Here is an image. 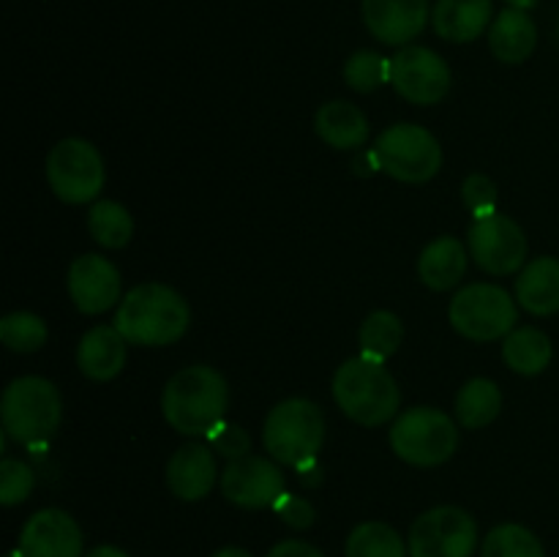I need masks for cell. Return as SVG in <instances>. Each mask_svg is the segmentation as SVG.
<instances>
[{
    "mask_svg": "<svg viewBox=\"0 0 559 557\" xmlns=\"http://www.w3.org/2000/svg\"><path fill=\"white\" fill-rule=\"evenodd\" d=\"M189 300L162 282H142L123 295L115 328L134 347H167L189 331Z\"/></svg>",
    "mask_w": 559,
    "mask_h": 557,
    "instance_id": "obj_1",
    "label": "cell"
},
{
    "mask_svg": "<svg viewBox=\"0 0 559 557\" xmlns=\"http://www.w3.org/2000/svg\"><path fill=\"white\" fill-rule=\"evenodd\" d=\"M229 407V386L213 366H183L167 380L162 391L164 420L178 435L207 437L224 420Z\"/></svg>",
    "mask_w": 559,
    "mask_h": 557,
    "instance_id": "obj_2",
    "label": "cell"
},
{
    "mask_svg": "<svg viewBox=\"0 0 559 557\" xmlns=\"http://www.w3.org/2000/svg\"><path fill=\"white\" fill-rule=\"evenodd\" d=\"M333 399L349 420L374 429L396 418L402 391L385 364L355 355L344 360L333 375Z\"/></svg>",
    "mask_w": 559,
    "mask_h": 557,
    "instance_id": "obj_3",
    "label": "cell"
},
{
    "mask_svg": "<svg viewBox=\"0 0 559 557\" xmlns=\"http://www.w3.org/2000/svg\"><path fill=\"white\" fill-rule=\"evenodd\" d=\"M325 413L311 399L293 396L278 402L267 413L262 426V442L271 459L293 470H306L317 464L325 446Z\"/></svg>",
    "mask_w": 559,
    "mask_h": 557,
    "instance_id": "obj_4",
    "label": "cell"
},
{
    "mask_svg": "<svg viewBox=\"0 0 559 557\" xmlns=\"http://www.w3.org/2000/svg\"><path fill=\"white\" fill-rule=\"evenodd\" d=\"M0 420L5 435L22 446L47 442L58 435L63 420V396L47 377H16L0 399Z\"/></svg>",
    "mask_w": 559,
    "mask_h": 557,
    "instance_id": "obj_5",
    "label": "cell"
},
{
    "mask_svg": "<svg viewBox=\"0 0 559 557\" xmlns=\"http://www.w3.org/2000/svg\"><path fill=\"white\" fill-rule=\"evenodd\" d=\"M393 453L413 467H440L459 451V426L437 407H409L393 418Z\"/></svg>",
    "mask_w": 559,
    "mask_h": 557,
    "instance_id": "obj_6",
    "label": "cell"
},
{
    "mask_svg": "<svg viewBox=\"0 0 559 557\" xmlns=\"http://www.w3.org/2000/svg\"><path fill=\"white\" fill-rule=\"evenodd\" d=\"M448 320L453 331L469 342H497L516 328L519 304L500 284L475 282L453 295Z\"/></svg>",
    "mask_w": 559,
    "mask_h": 557,
    "instance_id": "obj_7",
    "label": "cell"
},
{
    "mask_svg": "<svg viewBox=\"0 0 559 557\" xmlns=\"http://www.w3.org/2000/svg\"><path fill=\"white\" fill-rule=\"evenodd\" d=\"M47 180L66 205H87L96 202L107 183V167L93 142L80 137H66L49 151Z\"/></svg>",
    "mask_w": 559,
    "mask_h": 557,
    "instance_id": "obj_8",
    "label": "cell"
},
{
    "mask_svg": "<svg viewBox=\"0 0 559 557\" xmlns=\"http://www.w3.org/2000/svg\"><path fill=\"white\" fill-rule=\"evenodd\" d=\"M377 162L385 175L402 183H429L442 169V147L429 129L415 123L388 126L377 137Z\"/></svg>",
    "mask_w": 559,
    "mask_h": 557,
    "instance_id": "obj_9",
    "label": "cell"
},
{
    "mask_svg": "<svg viewBox=\"0 0 559 557\" xmlns=\"http://www.w3.org/2000/svg\"><path fill=\"white\" fill-rule=\"evenodd\" d=\"M409 557H473L478 524L459 506H437L420 513L407 535Z\"/></svg>",
    "mask_w": 559,
    "mask_h": 557,
    "instance_id": "obj_10",
    "label": "cell"
},
{
    "mask_svg": "<svg viewBox=\"0 0 559 557\" xmlns=\"http://www.w3.org/2000/svg\"><path fill=\"white\" fill-rule=\"evenodd\" d=\"M467 249L475 265L489 276H511L527 265V235L506 213L475 218L467 233Z\"/></svg>",
    "mask_w": 559,
    "mask_h": 557,
    "instance_id": "obj_11",
    "label": "cell"
},
{
    "mask_svg": "<svg viewBox=\"0 0 559 557\" xmlns=\"http://www.w3.org/2000/svg\"><path fill=\"white\" fill-rule=\"evenodd\" d=\"M451 66L435 49L407 44L391 58V85L402 98L418 107L440 104L451 91Z\"/></svg>",
    "mask_w": 559,
    "mask_h": 557,
    "instance_id": "obj_12",
    "label": "cell"
},
{
    "mask_svg": "<svg viewBox=\"0 0 559 557\" xmlns=\"http://www.w3.org/2000/svg\"><path fill=\"white\" fill-rule=\"evenodd\" d=\"M218 486H222L224 500L238 508H246V511L273 508L287 495L284 491V473L276 459L254 457V453L233 459L222 470Z\"/></svg>",
    "mask_w": 559,
    "mask_h": 557,
    "instance_id": "obj_13",
    "label": "cell"
},
{
    "mask_svg": "<svg viewBox=\"0 0 559 557\" xmlns=\"http://www.w3.org/2000/svg\"><path fill=\"white\" fill-rule=\"evenodd\" d=\"M66 287H69L71 300L82 315H104L120 304V293H123V278L120 271L102 254H80L69 265V276H66Z\"/></svg>",
    "mask_w": 559,
    "mask_h": 557,
    "instance_id": "obj_14",
    "label": "cell"
},
{
    "mask_svg": "<svg viewBox=\"0 0 559 557\" xmlns=\"http://www.w3.org/2000/svg\"><path fill=\"white\" fill-rule=\"evenodd\" d=\"M20 557H85L82 530L63 508H41L20 533Z\"/></svg>",
    "mask_w": 559,
    "mask_h": 557,
    "instance_id": "obj_15",
    "label": "cell"
},
{
    "mask_svg": "<svg viewBox=\"0 0 559 557\" xmlns=\"http://www.w3.org/2000/svg\"><path fill=\"white\" fill-rule=\"evenodd\" d=\"M364 22L377 42L407 47L431 20L429 0H364Z\"/></svg>",
    "mask_w": 559,
    "mask_h": 557,
    "instance_id": "obj_16",
    "label": "cell"
},
{
    "mask_svg": "<svg viewBox=\"0 0 559 557\" xmlns=\"http://www.w3.org/2000/svg\"><path fill=\"white\" fill-rule=\"evenodd\" d=\"M218 475L216 451L207 442L180 446L167 462V486L178 500L197 502L207 497L216 486Z\"/></svg>",
    "mask_w": 559,
    "mask_h": 557,
    "instance_id": "obj_17",
    "label": "cell"
},
{
    "mask_svg": "<svg viewBox=\"0 0 559 557\" xmlns=\"http://www.w3.org/2000/svg\"><path fill=\"white\" fill-rule=\"evenodd\" d=\"M129 342L115 325H93L76 347V366L93 382H109L123 371Z\"/></svg>",
    "mask_w": 559,
    "mask_h": 557,
    "instance_id": "obj_18",
    "label": "cell"
},
{
    "mask_svg": "<svg viewBox=\"0 0 559 557\" xmlns=\"http://www.w3.org/2000/svg\"><path fill=\"white\" fill-rule=\"evenodd\" d=\"M491 0H437L431 5V27L451 44H469L491 27Z\"/></svg>",
    "mask_w": 559,
    "mask_h": 557,
    "instance_id": "obj_19",
    "label": "cell"
},
{
    "mask_svg": "<svg viewBox=\"0 0 559 557\" xmlns=\"http://www.w3.org/2000/svg\"><path fill=\"white\" fill-rule=\"evenodd\" d=\"M516 304L527 315L549 317L559 311V260L535 257L519 271Z\"/></svg>",
    "mask_w": 559,
    "mask_h": 557,
    "instance_id": "obj_20",
    "label": "cell"
},
{
    "mask_svg": "<svg viewBox=\"0 0 559 557\" xmlns=\"http://www.w3.org/2000/svg\"><path fill=\"white\" fill-rule=\"evenodd\" d=\"M538 27L524 9H506L489 27V49L500 63L519 66L535 52Z\"/></svg>",
    "mask_w": 559,
    "mask_h": 557,
    "instance_id": "obj_21",
    "label": "cell"
},
{
    "mask_svg": "<svg viewBox=\"0 0 559 557\" xmlns=\"http://www.w3.org/2000/svg\"><path fill=\"white\" fill-rule=\"evenodd\" d=\"M317 137L336 151H358L369 140V118L355 104L336 98L317 109Z\"/></svg>",
    "mask_w": 559,
    "mask_h": 557,
    "instance_id": "obj_22",
    "label": "cell"
},
{
    "mask_svg": "<svg viewBox=\"0 0 559 557\" xmlns=\"http://www.w3.org/2000/svg\"><path fill=\"white\" fill-rule=\"evenodd\" d=\"M467 273V249L453 235L431 240L418 257V278L435 293L453 289Z\"/></svg>",
    "mask_w": 559,
    "mask_h": 557,
    "instance_id": "obj_23",
    "label": "cell"
},
{
    "mask_svg": "<svg viewBox=\"0 0 559 557\" xmlns=\"http://www.w3.org/2000/svg\"><path fill=\"white\" fill-rule=\"evenodd\" d=\"M551 355H555L551 339L535 325L513 328V331L502 339V360H506L508 369L516 371V375H540V371H546V366L551 364Z\"/></svg>",
    "mask_w": 559,
    "mask_h": 557,
    "instance_id": "obj_24",
    "label": "cell"
},
{
    "mask_svg": "<svg viewBox=\"0 0 559 557\" xmlns=\"http://www.w3.org/2000/svg\"><path fill=\"white\" fill-rule=\"evenodd\" d=\"M502 413V391L489 377H475L456 393V420L464 429H484Z\"/></svg>",
    "mask_w": 559,
    "mask_h": 557,
    "instance_id": "obj_25",
    "label": "cell"
},
{
    "mask_svg": "<svg viewBox=\"0 0 559 557\" xmlns=\"http://www.w3.org/2000/svg\"><path fill=\"white\" fill-rule=\"evenodd\" d=\"M87 233L104 249H126L134 238V218L120 202L96 200L87 211Z\"/></svg>",
    "mask_w": 559,
    "mask_h": 557,
    "instance_id": "obj_26",
    "label": "cell"
},
{
    "mask_svg": "<svg viewBox=\"0 0 559 557\" xmlns=\"http://www.w3.org/2000/svg\"><path fill=\"white\" fill-rule=\"evenodd\" d=\"M358 342L360 355L385 364L388 358H393V355L399 353V347H402L404 342L402 320H399V315H393V311L388 309L371 311L364 320V325H360Z\"/></svg>",
    "mask_w": 559,
    "mask_h": 557,
    "instance_id": "obj_27",
    "label": "cell"
},
{
    "mask_svg": "<svg viewBox=\"0 0 559 557\" xmlns=\"http://www.w3.org/2000/svg\"><path fill=\"white\" fill-rule=\"evenodd\" d=\"M347 557H409L407 541L388 522H360L347 535Z\"/></svg>",
    "mask_w": 559,
    "mask_h": 557,
    "instance_id": "obj_28",
    "label": "cell"
},
{
    "mask_svg": "<svg viewBox=\"0 0 559 557\" xmlns=\"http://www.w3.org/2000/svg\"><path fill=\"white\" fill-rule=\"evenodd\" d=\"M480 557H546L544 544L530 528L516 522L497 524L480 544Z\"/></svg>",
    "mask_w": 559,
    "mask_h": 557,
    "instance_id": "obj_29",
    "label": "cell"
},
{
    "mask_svg": "<svg viewBox=\"0 0 559 557\" xmlns=\"http://www.w3.org/2000/svg\"><path fill=\"white\" fill-rule=\"evenodd\" d=\"M47 322L33 311H11L0 320V342L11 353H38L47 344Z\"/></svg>",
    "mask_w": 559,
    "mask_h": 557,
    "instance_id": "obj_30",
    "label": "cell"
},
{
    "mask_svg": "<svg viewBox=\"0 0 559 557\" xmlns=\"http://www.w3.org/2000/svg\"><path fill=\"white\" fill-rule=\"evenodd\" d=\"M344 82L358 93H371L391 82V58L371 49H358L344 63Z\"/></svg>",
    "mask_w": 559,
    "mask_h": 557,
    "instance_id": "obj_31",
    "label": "cell"
},
{
    "mask_svg": "<svg viewBox=\"0 0 559 557\" xmlns=\"http://www.w3.org/2000/svg\"><path fill=\"white\" fill-rule=\"evenodd\" d=\"M36 486V473L22 459H3L0 462V502L5 508H14L31 497Z\"/></svg>",
    "mask_w": 559,
    "mask_h": 557,
    "instance_id": "obj_32",
    "label": "cell"
},
{
    "mask_svg": "<svg viewBox=\"0 0 559 557\" xmlns=\"http://www.w3.org/2000/svg\"><path fill=\"white\" fill-rule=\"evenodd\" d=\"M462 200L464 205L473 211L475 218H486L500 213V194H497V183L484 173H473L464 178L462 183Z\"/></svg>",
    "mask_w": 559,
    "mask_h": 557,
    "instance_id": "obj_33",
    "label": "cell"
},
{
    "mask_svg": "<svg viewBox=\"0 0 559 557\" xmlns=\"http://www.w3.org/2000/svg\"><path fill=\"white\" fill-rule=\"evenodd\" d=\"M205 440H207V446L218 453V457L229 459V462H233V459H240V457H249V451H251L249 431H246L243 426L227 424V420H222L218 426H213V429L207 431Z\"/></svg>",
    "mask_w": 559,
    "mask_h": 557,
    "instance_id": "obj_34",
    "label": "cell"
},
{
    "mask_svg": "<svg viewBox=\"0 0 559 557\" xmlns=\"http://www.w3.org/2000/svg\"><path fill=\"white\" fill-rule=\"evenodd\" d=\"M273 511H276L278 519L293 530H309L317 519L314 506H311L309 500H304V497L295 495H284L282 500L273 506Z\"/></svg>",
    "mask_w": 559,
    "mask_h": 557,
    "instance_id": "obj_35",
    "label": "cell"
},
{
    "mask_svg": "<svg viewBox=\"0 0 559 557\" xmlns=\"http://www.w3.org/2000/svg\"><path fill=\"white\" fill-rule=\"evenodd\" d=\"M267 557H325V555H322L317 546L306 544V541L287 538V541H278V544L267 552Z\"/></svg>",
    "mask_w": 559,
    "mask_h": 557,
    "instance_id": "obj_36",
    "label": "cell"
},
{
    "mask_svg": "<svg viewBox=\"0 0 559 557\" xmlns=\"http://www.w3.org/2000/svg\"><path fill=\"white\" fill-rule=\"evenodd\" d=\"M85 557H131L129 552H123L120 546H109V544H102V546H93L91 552H87Z\"/></svg>",
    "mask_w": 559,
    "mask_h": 557,
    "instance_id": "obj_37",
    "label": "cell"
},
{
    "mask_svg": "<svg viewBox=\"0 0 559 557\" xmlns=\"http://www.w3.org/2000/svg\"><path fill=\"white\" fill-rule=\"evenodd\" d=\"M211 557H254V555H251V552H246V549H240V546H224V549L213 552Z\"/></svg>",
    "mask_w": 559,
    "mask_h": 557,
    "instance_id": "obj_38",
    "label": "cell"
},
{
    "mask_svg": "<svg viewBox=\"0 0 559 557\" xmlns=\"http://www.w3.org/2000/svg\"><path fill=\"white\" fill-rule=\"evenodd\" d=\"M506 3L511 5V9H524V11H527V9H533V5L538 3V0H506Z\"/></svg>",
    "mask_w": 559,
    "mask_h": 557,
    "instance_id": "obj_39",
    "label": "cell"
},
{
    "mask_svg": "<svg viewBox=\"0 0 559 557\" xmlns=\"http://www.w3.org/2000/svg\"><path fill=\"white\" fill-rule=\"evenodd\" d=\"M557 38H559V22H557Z\"/></svg>",
    "mask_w": 559,
    "mask_h": 557,
    "instance_id": "obj_40",
    "label": "cell"
}]
</instances>
